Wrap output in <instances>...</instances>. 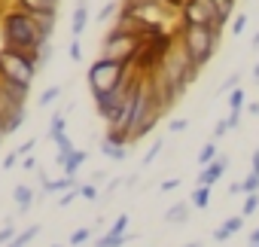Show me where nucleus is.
Listing matches in <instances>:
<instances>
[{"label":"nucleus","instance_id":"nucleus-37","mask_svg":"<svg viewBox=\"0 0 259 247\" xmlns=\"http://www.w3.org/2000/svg\"><path fill=\"white\" fill-rule=\"evenodd\" d=\"M70 58H73V61H82V46H79V40H70Z\"/></svg>","mask_w":259,"mask_h":247},{"label":"nucleus","instance_id":"nucleus-40","mask_svg":"<svg viewBox=\"0 0 259 247\" xmlns=\"http://www.w3.org/2000/svg\"><path fill=\"white\" fill-rule=\"evenodd\" d=\"M177 186H180V180H177V177H171V180H165V183H162L159 189H162V192H174Z\"/></svg>","mask_w":259,"mask_h":247},{"label":"nucleus","instance_id":"nucleus-20","mask_svg":"<svg viewBox=\"0 0 259 247\" xmlns=\"http://www.w3.org/2000/svg\"><path fill=\"white\" fill-rule=\"evenodd\" d=\"M210 4H213L217 16L229 22V16H232V13H235V7H238V0H210Z\"/></svg>","mask_w":259,"mask_h":247},{"label":"nucleus","instance_id":"nucleus-45","mask_svg":"<svg viewBox=\"0 0 259 247\" xmlns=\"http://www.w3.org/2000/svg\"><path fill=\"white\" fill-rule=\"evenodd\" d=\"M31 150H34V141H28V144H25V147H22V150H19V156H28V153H31Z\"/></svg>","mask_w":259,"mask_h":247},{"label":"nucleus","instance_id":"nucleus-53","mask_svg":"<svg viewBox=\"0 0 259 247\" xmlns=\"http://www.w3.org/2000/svg\"><path fill=\"white\" fill-rule=\"evenodd\" d=\"M52 247H61V244H52Z\"/></svg>","mask_w":259,"mask_h":247},{"label":"nucleus","instance_id":"nucleus-42","mask_svg":"<svg viewBox=\"0 0 259 247\" xmlns=\"http://www.w3.org/2000/svg\"><path fill=\"white\" fill-rule=\"evenodd\" d=\"M226 132H229V122L223 119V122H217V129H213V138H223Z\"/></svg>","mask_w":259,"mask_h":247},{"label":"nucleus","instance_id":"nucleus-31","mask_svg":"<svg viewBox=\"0 0 259 247\" xmlns=\"http://www.w3.org/2000/svg\"><path fill=\"white\" fill-rule=\"evenodd\" d=\"M76 192H79V198H85V201H95V198H98V186H95V183H79Z\"/></svg>","mask_w":259,"mask_h":247},{"label":"nucleus","instance_id":"nucleus-35","mask_svg":"<svg viewBox=\"0 0 259 247\" xmlns=\"http://www.w3.org/2000/svg\"><path fill=\"white\" fill-rule=\"evenodd\" d=\"M159 153H162V141H156V144H153V147H150V153H147V156H144V165H150V162H153V159H156V156H159Z\"/></svg>","mask_w":259,"mask_h":247},{"label":"nucleus","instance_id":"nucleus-27","mask_svg":"<svg viewBox=\"0 0 259 247\" xmlns=\"http://www.w3.org/2000/svg\"><path fill=\"white\" fill-rule=\"evenodd\" d=\"M253 192H259V177L256 174H247L241 180V195H253Z\"/></svg>","mask_w":259,"mask_h":247},{"label":"nucleus","instance_id":"nucleus-43","mask_svg":"<svg viewBox=\"0 0 259 247\" xmlns=\"http://www.w3.org/2000/svg\"><path fill=\"white\" fill-rule=\"evenodd\" d=\"M186 126H189L186 119H174V122H171V132H186Z\"/></svg>","mask_w":259,"mask_h":247},{"label":"nucleus","instance_id":"nucleus-21","mask_svg":"<svg viewBox=\"0 0 259 247\" xmlns=\"http://www.w3.org/2000/svg\"><path fill=\"white\" fill-rule=\"evenodd\" d=\"M37 232H40V226H28V229H25V232H19V235L13 238V244H7V247H28V244H31V238H34Z\"/></svg>","mask_w":259,"mask_h":247},{"label":"nucleus","instance_id":"nucleus-30","mask_svg":"<svg viewBox=\"0 0 259 247\" xmlns=\"http://www.w3.org/2000/svg\"><path fill=\"white\" fill-rule=\"evenodd\" d=\"M58 95H61V86H49V89L40 95V101H37V104H40V107H49V104H52Z\"/></svg>","mask_w":259,"mask_h":247},{"label":"nucleus","instance_id":"nucleus-48","mask_svg":"<svg viewBox=\"0 0 259 247\" xmlns=\"http://www.w3.org/2000/svg\"><path fill=\"white\" fill-rule=\"evenodd\" d=\"M250 244H259V229H253V232H250Z\"/></svg>","mask_w":259,"mask_h":247},{"label":"nucleus","instance_id":"nucleus-34","mask_svg":"<svg viewBox=\"0 0 259 247\" xmlns=\"http://www.w3.org/2000/svg\"><path fill=\"white\" fill-rule=\"evenodd\" d=\"M241 113H244V110H229V116H226L229 129H238V126H241Z\"/></svg>","mask_w":259,"mask_h":247},{"label":"nucleus","instance_id":"nucleus-12","mask_svg":"<svg viewBox=\"0 0 259 247\" xmlns=\"http://www.w3.org/2000/svg\"><path fill=\"white\" fill-rule=\"evenodd\" d=\"M85 162V150H73L70 156H64L61 162H58V168H61V174L64 177H73L76 171H79V165Z\"/></svg>","mask_w":259,"mask_h":247},{"label":"nucleus","instance_id":"nucleus-24","mask_svg":"<svg viewBox=\"0 0 259 247\" xmlns=\"http://www.w3.org/2000/svg\"><path fill=\"white\" fill-rule=\"evenodd\" d=\"M116 13H119V4H113V0H110V4H104V7H101L98 22H101V25H107V22H113V19H116Z\"/></svg>","mask_w":259,"mask_h":247},{"label":"nucleus","instance_id":"nucleus-11","mask_svg":"<svg viewBox=\"0 0 259 247\" xmlns=\"http://www.w3.org/2000/svg\"><path fill=\"white\" fill-rule=\"evenodd\" d=\"M85 22H89V0H76V7H73V22H70V34H73V40L82 37Z\"/></svg>","mask_w":259,"mask_h":247},{"label":"nucleus","instance_id":"nucleus-44","mask_svg":"<svg viewBox=\"0 0 259 247\" xmlns=\"http://www.w3.org/2000/svg\"><path fill=\"white\" fill-rule=\"evenodd\" d=\"M73 198H79V192H76V189H70V192H64V195H61V204H70Z\"/></svg>","mask_w":259,"mask_h":247},{"label":"nucleus","instance_id":"nucleus-54","mask_svg":"<svg viewBox=\"0 0 259 247\" xmlns=\"http://www.w3.org/2000/svg\"><path fill=\"white\" fill-rule=\"evenodd\" d=\"M250 247H259V244H250Z\"/></svg>","mask_w":259,"mask_h":247},{"label":"nucleus","instance_id":"nucleus-32","mask_svg":"<svg viewBox=\"0 0 259 247\" xmlns=\"http://www.w3.org/2000/svg\"><path fill=\"white\" fill-rule=\"evenodd\" d=\"M89 238H92V229H89V226H85V229H76V232L70 235V247H82Z\"/></svg>","mask_w":259,"mask_h":247},{"label":"nucleus","instance_id":"nucleus-25","mask_svg":"<svg viewBox=\"0 0 259 247\" xmlns=\"http://www.w3.org/2000/svg\"><path fill=\"white\" fill-rule=\"evenodd\" d=\"M101 153H104L107 159H116V162H122V159L128 156L125 147H110V144H104V141H101Z\"/></svg>","mask_w":259,"mask_h":247},{"label":"nucleus","instance_id":"nucleus-19","mask_svg":"<svg viewBox=\"0 0 259 247\" xmlns=\"http://www.w3.org/2000/svg\"><path fill=\"white\" fill-rule=\"evenodd\" d=\"M34 22H37V31H40L46 40L55 34V16H34Z\"/></svg>","mask_w":259,"mask_h":247},{"label":"nucleus","instance_id":"nucleus-6","mask_svg":"<svg viewBox=\"0 0 259 247\" xmlns=\"http://www.w3.org/2000/svg\"><path fill=\"white\" fill-rule=\"evenodd\" d=\"M141 49V37H132V34H122V31H113L101 40V55L98 58H110V61H119V64H132L135 55Z\"/></svg>","mask_w":259,"mask_h":247},{"label":"nucleus","instance_id":"nucleus-41","mask_svg":"<svg viewBox=\"0 0 259 247\" xmlns=\"http://www.w3.org/2000/svg\"><path fill=\"white\" fill-rule=\"evenodd\" d=\"M250 174H256V177H259V150L250 156Z\"/></svg>","mask_w":259,"mask_h":247},{"label":"nucleus","instance_id":"nucleus-16","mask_svg":"<svg viewBox=\"0 0 259 247\" xmlns=\"http://www.w3.org/2000/svg\"><path fill=\"white\" fill-rule=\"evenodd\" d=\"M67 132V116H64V110H58L52 119H49V141H55L58 135H64Z\"/></svg>","mask_w":259,"mask_h":247},{"label":"nucleus","instance_id":"nucleus-15","mask_svg":"<svg viewBox=\"0 0 259 247\" xmlns=\"http://www.w3.org/2000/svg\"><path fill=\"white\" fill-rule=\"evenodd\" d=\"M76 180L73 177H64L61 174V180H49V177H43V195H55V192H61V189H70Z\"/></svg>","mask_w":259,"mask_h":247},{"label":"nucleus","instance_id":"nucleus-55","mask_svg":"<svg viewBox=\"0 0 259 247\" xmlns=\"http://www.w3.org/2000/svg\"><path fill=\"white\" fill-rule=\"evenodd\" d=\"M0 144H4V138H0Z\"/></svg>","mask_w":259,"mask_h":247},{"label":"nucleus","instance_id":"nucleus-22","mask_svg":"<svg viewBox=\"0 0 259 247\" xmlns=\"http://www.w3.org/2000/svg\"><path fill=\"white\" fill-rule=\"evenodd\" d=\"M217 156H220V153H217V141H207V144L201 147V153H198V165H210Z\"/></svg>","mask_w":259,"mask_h":247},{"label":"nucleus","instance_id":"nucleus-28","mask_svg":"<svg viewBox=\"0 0 259 247\" xmlns=\"http://www.w3.org/2000/svg\"><path fill=\"white\" fill-rule=\"evenodd\" d=\"M256 208H259V192H253V195H244V208H241V217L247 220V217H250Z\"/></svg>","mask_w":259,"mask_h":247},{"label":"nucleus","instance_id":"nucleus-3","mask_svg":"<svg viewBox=\"0 0 259 247\" xmlns=\"http://www.w3.org/2000/svg\"><path fill=\"white\" fill-rule=\"evenodd\" d=\"M174 43H177V34H171V31H165V34H159V37H153V40H141V49H138L132 67H135L144 79L159 76V70H162L168 52L174 49Z\"/></svg>","mask_w":259,"mask_h":247},{"label":"nucleus","instance_id":"nucleus-47","mask_svg":"<svg viewBox=\"0 0 259 247\" xmlns=\"http://www.w3.org/2000/svg\"><path fill=\"white\" fill-rule=\"evenodd\" d=\"M247 110H250L253 116H259V101H253V104H247Z\"/></svg>","mask_w":259,"mask_h":247},{"label":"nucleus","instance_id":"nucleus-9","mask_svg":"<svg viewBox=\"0 0 259 247\" xmlns=\"http://www.w3.org/2000/svg\"><path fill=\"white\" fill-rule=\"evenodd\" d=\"M226 168H229V159H226V156H217L210 165H204V168L198 171V186H213V183L226 174Z\"/></svg>","mask_w":259,"mask_h":247},{"label":"nucleus","instance_id":"nucleus-8","mask_svg":"<svg viewBox=\"0 0 259 247\" xmlns=\"http://www.w3.org/2000/svg\"><path fill=\"white\" fill-rule=\"evenodd\" d=\"M61 0H13V7L31 13V16H58Z\"/></svg>","mask_w":259,"mask_h":247},{"label":"nucleus","instance_id":"nucleus-13","mask_svg":"<svg viewBox=\"0 0 259 247\" xmlns=\"http://www.w3.org/2000/svg\"><path fill=\"white\" fill-rule=\"evenodd\" d=\"M104 144H110V147H132V135H128L125 129H113V126H107V132H104Z\"/></svg>","mask_w":259,"mask_h":247},{"label":"nucleus","instance_id":"nucleus-5","mask_svg":"<svg viewBox=\"0 0 259 247\" xmlns=\"http://www.w3.org/2000/svg\"><path fill=\"white\" fill-rule=\"evenodd\" d=\"M125 70H128V64H119V61H110V58H95L89 64L85 83H89L92 95H104V92H113L122 83Z\"/></svg>","mask_w":259,"mask_h":247},{"label":"nucleus","instance_id":"nucleus-36","mask_svg":"<svg viewBox=\"0 0 259 247\" xmlns=\"http://www.w3.org/2000/svg\"><path fill=\"white\" fill-rule=\"evenodd\" d=\"M10 238H16V229L13 226H4V229H0V247L10 244Z\"/></svg>","mask_w":259,"mask_h":247},{"label":"nucleus","instance_id":"nucleus-29","mask_svg":"<svg viewBox=\"0 0 259 247\" xmlns=\"http://www.w3.org/2000/svg\"><path fill=\"white\" fill-rule=\"evenodd\" d=\"M135 235H122V238H98V247H122V244H128V241H132Z\"/></svg>","mask_w":259,"mask_h":247},{"label":"nucleus","instance_id":"nucleus-18","mask_svg":"<svg viewBox=\"0 0 259 247\" xmlns=\"http://www.w3.org/2000/svg\"><path fill=\"white\" fill-rule=\"evenodd\" d=\"M189 204H192V208H207V204H210V186H195Z\"/></svg>","mask_w":259,"mask_h":247},{"label":"nucleus","instance_id":"nucleus-4","mask_svg":"<svg viewBox=\"0 0 259 247\" xmlns=\"http://www.w3.org/2000/svg\"><path fill=\"white\" fill-rule=\"evenodd\" d=\"M37 73H40V67L31 58H25L22 52H13L7 46H0V76H4V79L16 83L22 89H31L34 79H37Z\"/></svg>","mask_w":259,"mask_h":247},{"label":"nucleus","instance_id":"nucleus-51","mask_svg":"<svg viewBox=\"0 0 259 247\" xmlns=\"http://www.w3.org/2000/svg\"><path fill=\"white\" fill-rule=\"evenodd\" d=\"M186 247H204V244H201V241H192V244H186Z\"/></svg>","mask_w":259,"mask_h":247},{"label":"nucleus","instance_id":"nucleus-2","mask_svg":"<svg viewBox=\"0 0 259 247\" xmlns=\"http://www.w3.org/2000/svg\"><path fill=\"white\" fill-rule=\"evenodd\" d=\"M177 40H180L183 49L189 52L192 64H195V67H204V64L213 58V52L220 49L223 34H217L210 25H180Z\"/></svg>","mask_w":259,"mask_h":247},{"label":"nucleus","instance_id":"nucleus-49","mask_svg":"<svg viewBox=\"0 0 259 247\" xmlns=\"http://www.w3.org/2000/svg\"><path fill=\"white\" fill-rule=\"evenodd\" d=\"M253 79H256V83H259V64H256V67H253Z\"/></svg>","mask_w":259,"mask_h":247},{"label":"nucleus","instance_id":"nucleus-23","mask_svg":"<svg viewBox=\"0 0 259 247\" xmlns=\"http://www.w3.org/2000/svg\"><path fill=\"white\" fill-rule=\"evenodd\" d=\"M125 229H128V217H125V214H119V217H116V223L107 229V235H104V238H122V235H125Z\"/></svg>","mask_w":259,"mask_h":247},{"label":"nucleus","instance_id":"nucleus-38","mask_svg":"<svg viewBox=\"0 0 259 247\" xmlns=\"http://www.w3.org/2000/svg\"><path fill=\"white\" fill-rule=\"evenodd\" d=\"M238 83H241V73H232V76L223 83V92H229V89H238Z\"/></svg>","mask_w":259,"mask_h":247},{"label":"nucleus","instance_id":"nucleus-14","mask_svg":"<svg viewBox=\"0 0 259 247\" xmlns=\"http://www.w3.org/2000/svg\"><path fill=\"white\" fill-rule=\"evenodd\" d=\"M13 198H16V204H19V211L25 214L31 204H34V189L28 186V183H22V186H16L13 189Z\"/></svg>","mask_w":259,"mask_h":247},{"label":"nucleus","instance_id":"nucleus-52","mask_svg":"<svg viewBox=\"0 0 259 247\" xmlns=\"http://www.w3.org/2000/svg\"><path fill=\"white\" fill-rule=\"evenodd\" d=\"M0 4H4V7H10V4H13V0H0Z\"/></svg>","mask_w":259,"mask_h":247},{"label":"nucleus","instance_id":"nucleus-33","mask_svg":"<svg viewBox=\"0 0 259 247\" xmlns=\"http://www.w3.org/2000/svg\"><path fill=\"white\" fill-rule=\"evenodd\" d=\"M244 28H247V16H235V22H232V34L238 37V34H244Z\"/></svg>","mask_w":259,"mask_h":247},{"label":"nucleus","instance_id":"nucleus-1","mask_svg":"<svg viewBox=\"0 0 259 247\" xmlns=\"http://www.w3.org/2000/svg\"><path fill=\"white\" fill-rule=\"evenodd\" d=\"M0 34H4V46L13 49V52H22L25 58H31L37 67H43V49L49 46V40L37 31V22L31 13L19 10V7H10L4 22H0Z\"/></svg>","mask_w":259,"mask_h":247},{"label":"nucleus","instance_id":"nucleus-46","mask_svg":"<svg viewBox=\"0 0 259 247\" xmlns=\"http://www.w3.org/2000/svg\"><path fill=\"white\" fill-rule=\"evenodd\" d=\"M22 168H25V171H34V168H37V162H34V159H25V165H22Z\"/></svg>","mask_w":259,"mask_h":247},{"label":"nucleus","instance_id":"nucleus-17","mask_svg":"<svg viewBox=\"0 0 259 247\" xmlns=\"http://www.w3.org/2000/svg\"><path fill=\"white\" fill-rule=\"evenodd\" d=\"M186 220H189V204L186 201L171 204V211L165 214V223H186Z\"/></svg>","mask_w":259,"mask_h":247},{"label":"nucleus","instance_id":"nucleus-10","mask_svg":"<svg viewBox=\"0 0 259 247\" xmlns=\"http://www.w3.org/2000/svg\"><path fill=\"white\" fill-rule=\"evenodd\" d=\"M241 226H244V217H241V214H235V217L223 220V223L213 229V241H220V244H223V241H229L235 232H241Z\"/></svg>","mask_w":259,"mask_h":247},{"label":"nucleus","instance_id":"nucleus-7","mask_svg":"<svg viewBox=\"0 0 259 247\" xmlns=\"http://www.w3.org/2000/svg\"><path fill=\"white\" fill-rule=\"evenodd\" d=\"M217 22H226V19L217 16L210 0H186L180 10V25H217Z\"/></svg>","mask_w":259,"mask_h":247},{"label":"nucleus","instance_id":"nucleus-50","mask_svg":"<svg viewBox=\"0 0 259 247\" xmlns=\"http://www.w3.org/2000/svg\"><path fill=\"white\" fill-rule=\"evenodd\" d=\"M253 46H256V49H259V31H256V34H253Z\"/></svg>","mask_w":259,"mask_h":247},{"label":"nucleus","instance_id":"nucleus-39","mask_svg":"<svg viewBox=\"0 0 259 247\" xmlns=\"http://www.w3.org/2000/svg\"><path fill=\"white\" fill-rule=\"evenodd\" d=\"M16 165H19V153H10V156L4 159V168H7V171H13Z\"/></svg>","mask_w":259,"mask_h":247},{"label":"nucleus","instance_id":"nucleus-26","mask_svg":"<svg viewBox=\"0 0 259 247\" xmlns=\"http://www.w3.org/2000/svg\"><path fill=\"white\" fill-rule=\"evenodd\" d=\"M244 101H247V92L244 89H232L229 92V107L232 110H244Z\"/></svg>","mask_w":259,"mask_h":247}]
</instances>
